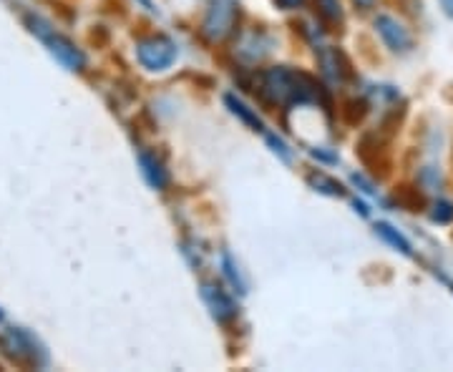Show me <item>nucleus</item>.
<instances>
[{
    "instance_id": "1",
    "label": "nucleus",
    "mask_w": 453,
    "mask_h": 372,
    "mask_svg": "<svg viewBox=\"0 0 453 372\" xmlns=\"http://www.w3.org/2000/svg\"><path fill=\"white\" fill-rule=\"evenodd\" d=\"M257 96L280 109H305V106H325L330 109V94L323 81L297 71L290 65H273L257 73L255 81Z\"/></svg>"
},
{
    "instance_id": "2",
    "label": "nucleus",
    "mask_w": 453,
    "mask_h": 372,
    "mask_svg": "<svg viewBox=\"0 0 453 372\" xmlns=\"http://www.w3.org/2000/svg\"><path fill=\"white\" fill-rule=\"evenodd\" d=\"M134 58L149 73H166L179 61V43L166 33H146L134 43Z\"/></svg>"
},
{
    "instance_id": "3",
    "label": "nucleus",
    "mask_w": 453,
    "mask_h": 372,
    "mask_svg": "<svg viewBox=\"0 0 453 372\" xmlns=\"http://www.w3.org/2000/svg\"><path fill=\"white\" fill-rule=\"evenodd\" d=\"M240 16H242V11H240L237 0H210L199 33L207 43L219 46L229 38H234V33L240 31Z\"/></svg>"
},
{
    "instance_id": "4",
    "label": "nucleus",
    "mask_w": 453,
    "mask_h": 372,
    "mask_svg": "<svg viewBox=\"0 0 453 372\" xmlns=\"http://www.w3.org/2000/svg\"><path fill=\"white\" fill-rule=\"evenodd\" d=\"M372 28L375 35L380 38V43L395 53V56H408L416 50V35L408 28L403 18L393 16V13H378L372 18Z\"/></svg>"
},
{
    "instance_id": "5",
    "label": "nucleus",
    "mask_w": 453,
    "mask_h": 372,
    "mask_svg": "<svg viewBox=\"0 0 453 372\" xmlns=\"http://www.w3.org/2000/svg\"><path fill=\"white\" fill-rule=\"evenodd\" d=\"M277 46V38L265 28H247L242 33H234V58L244 65H257L265 58L273 56Z\"/></svg>"
},
{
    "instance_id": "6",
    "label": "nucleus",
    "mask_w": 453,
    "mask_h": 372,
    "mask_svg": "<svg viewBox=\"0 0 453 372\" xmlns=\"http://www.w3.org/2000/svg\"><path fill=\"white\" fill-rule=\"evenodd\" d=\"M315 58H318V68H320L325 86L345 88L348 81L353 79V64L345 56V50L338 49V46H323L320 43L315 49Z\"/></svg>"
},
{
    "instance_id": "7",
    "label": "nucleus",
    "mask_w": 453,
    "mask_h": 372,
    "mask_svg": "<svg viewBox=\"0 0 453 372\" xmlns=\"http://www.w3.org/2000/svg\"><path fill=\"white\" fill-rule=\"evenodd\" d=\"M202 300L210 309V315L214 317V323L232 324L240 317V302L234 297V292L219 285V282H204L202 285Z\"/></svg>"
},
{
    "instance_id": "8",
    "label": "nucleus",
    "mask_w": 453,
    "mask_h": 372,
    "mask_svg": "<svg viewBox=\"0 0 453 372\" xmlns=\"http://www.w3.org/2000/svg\"><path fill=\"white\" fill-rule=\"evenodd\" d=\"M136 162H139V169H142V177L146 178V184H149L151 189H157V192H166V189H169L172 174H169L166 163H164V159L157 151H151V148H139Z\"/></svg>"
},
{
    "instance_id": "9",
    "label": "nucleus",
    "mask_w": 453,
    "mask_h": 372,
    "mask_svg": "<svg viewBox=\"0 0 453 372\" xmlns=\"http://www.w3.org/2000/svg\"><path fill=\"white\" fill-rule=\"evenodd\" d=\"M219 272H222V279H225L226 287L234 294H247V279H244L242 267H240V262H237V257L229 249L219 252Z\"/></svg>"
},
{
    "instance_id": "10",
    "label": "nucleus",
    "mask_w": 453,
    "mask_h": 372,
    "mask_svg": "<svg viewBox=\"0 0 453 372\" xmlns=\"http://www.w3.org/2000/svg\"><path fill=\"white\" fill-rule=\"evenodd\" d=\"M50 46H53V53L61 58V64L68 65L71 71H83L86 64H88L86 53H83L73 41L64 38V35H53V38H50Z\"/></svg>"
},
{
    "instance_id": "11",
    "label": "nucleus",
    "mask_w": 453,
    "mask_h": 372,
    "mask_svg": "<svg viewBox=\"0 0 453 372\" xmlns=\"http://www.w3.org/2000/svg\"><path fill=\"white\" fill-rule=\"evenodd\" d=\"M225 106L229 109V114L237 116L244 126H250L252 131H259V133H262V131L267 129L265 121L259 118L257 109H252V106H250L247 101H242L237 94H225Z\"/></svg>"
},
{
    "instance_id": "12",
    "label": "nucleus",
    "mask_w": 453,
    "mask_h": 372,
    "mask_svg": "<svg viewBox=\"0 0 453 372\" xmlns=\"http://www.w3.org/2000/svg\"><path fill=\"white\" fill-rule=\"evenodd\" d=\"M416 186L423 194H441L446 189V174L438 163H423L416 171Z\"/></svg>"
},
{
    "instance_id": "13",
    "label": "nucleus",
    "mask_w": 453,
    "mask_h": 372,
    "mask_svg": "<svg viewBox=\"0 0 453 372\" xmlns=\"http://www.w3.org/2000/svg\"><path fill=\"white\" fill-rule=\"evenodd\" d=\"M372 229H375V234L388 244L393 252H398V254H403V257H413V242L405 237L401 229L393 227L390 222H375V227Z\"/></svg>"
},
{
    "instance_id": "14",
    "label": "nucleus",
    "mask_w": 453,
    "mask_h": 372,
    "mask_svg": "<svg viewBox=\"0 0 453 372\" xmlns=\"http://www.w3.org/2000/svg\"><path fill=\"white\" fill-rule=\"evenodd\" d=\"M308 184L318 192V194L330 196V199H342V196L348 194V189H345V184L338 181L335 177H330V174H325L320 169H315V171H310L308 174Z\"/></svg>"
},
{
    "instance_id": "15",
    "label": "nucleus",
    "mask_w": 453,
    "mask_h": 372,
    "mask_svg": "<svg viewBox=\"0 0 453 372\" xmlns=\"http://www.w3.org/2000/svg\"><path fill=\"white\" fill-rule=\"evenodd\" d=\"M426 216H428V222H431L434 227H451L453 224V201L451 199H446V196L438 194L436 199L428 204Z\"/></svg>"
},
{
    "instance_id": "16",
    "label": "nucleus",
    "mask_w": 453,
    "mask_h": 372,
    "mask_svg": "<svg viewBox=\"0 0 453 372\" xmlns=\"http://www.w3.org/2000/svg\"><path fill=\"white\" fill-rule=\"evenodd\" d=\"M315 3V13L327 26H340L345 20V11L340 0H312Z\"/></svg>"
},
{
    "instance_id": "17",
    "label": "nucleus",
    "mask_w": 453,
    "mask_h": 372,
    "mask_svg": "<svg viewBox=\"0 0 453 372\" xmlns=\"http://www.w3.org/2000/svg\"><path fill=\"white\" fill-rule=\"evenodd\" d=\"M262 136H265V144L270 146L273 148V154H277L282 162H288L290 163L292 159H295V151H292V146L280 136V133H275V131H262Z\"/></svg>"
},
{
    "instance_id": "18",
    "label": "nucleus",
    "mask_w": 453,
    "mask_h": 372,
    "mask_svg": "<svg viewBox=\"0 0 453 372\" xmlns=\"http://www.w3.org/2000/svg\"><path fill=\"white\" fill-rule=\"evenodd\" d=\"M297 31H300V35L308 41L310 46H320L325 38V31L323 26L318 23V18H310V20H300V26H297Z\"/></svg>"
},
{
    "instance_id": "19",
    "label": "nucleus",
    "mask_w": 453,
    "mask_h": 372,
    "mask_svg": "<svg viewBox=\"0 0 453 372\" xmlns=\"http://www.w3.org/2000/svg\"><path fill=\"white\" fill-rule=\"evenodd\" d=\"M350 184L356 186V192H360L363 196H378V186L371 177H365L363 171H353L350 174Z\"/></svg>"
},
{
    "instance_id": "20",
    "label": "nucleus",
    "mask_w": 453,
    "mask_h": 372,
    "mask_svg": "<svg viewBox=\"0 0 453 372\" xmlns=\"http://www.w3.org/2000/svg\"><path fill=\"white\" fill-rule=\"evenodd\" d=\"M310 156L318 163H325V166H335V163H340L338 151H333V148H327V146H312V148H310Z\"/></svg>"
},
{
    "instance_id": "21",
    "label": "nucleus",
    "mask_w": 453,
    "mask_h": 372,
    "mask_svg": "<svg viewBox=\"0 0 453 372\" xmlns=\"http://www.w3.org/2000/svg\"><path fill=\"white\" fill-rule=\"evenodd\" d=\"M350 207H353V211H356L357 216H363V219H371L372 216V209H371V204H368V201H365V199H353V201H350Z\"/></svg>"
},
{
    "instance_id": "22",
    "label": "nucleus",
    "mask_w": 453,
    "mask_h": 372,
    "mask_svg": "<svg viewBox=\"0 0 453 372\" xmlns=\"http://www.w3.org/2000/svg\"><path fill=\"white\" fill-rule=\"evenodd\" d=\"M280 11H300V8H305V3L308 0H273Z\"/></svg>"
},
{
    "instance_id": "23",
    "label": "nucleus",
    "mask_w": 453,
    "mask_h": 372,
    "mask_svg": "<svg viewBox=\"0 0 453 372\" xmlns=\"http://www.w3.org/2000/svg\"><path fill=\"white\" fill-rule=\"evenodd\" d=\"M353 5L357 11H372L378 5V0H353Z\"/></svg>"
},
{
    "instance_id": "24",
    "label": "nucleus",
    "mask_w": 453,
    "mask_h": 372,
    "mask_svg": "<svg viewBox=\"0 0 453 372\" xmlns=\"http://www.w3.org/2000/svg\"><path fill=\"white\" fill-rule=\"evenodd\" d=\"M438 5H441V13L453 20V0H438Z\"/></svg>"
},
{
    "instance_id": "25",
    "label": "nucleus",
    "mask_w": 453,
    "mask_h": 372,
    "mask_svg": "<svg viewBox=\"0 0 453 372\" xmlns=\"http://www.w3.org/2000/svg\"><path fill=\"white\" fill-rule=\"evenodd\" d=\"M446 285H449V290H451V294H453V282H449V279H446Z\"/></svg>"
}]
</instances>
